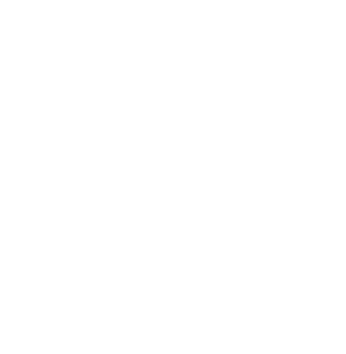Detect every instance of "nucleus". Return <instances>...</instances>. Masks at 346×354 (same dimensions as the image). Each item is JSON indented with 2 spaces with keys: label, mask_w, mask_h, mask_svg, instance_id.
<instances>
[]
</instances>
